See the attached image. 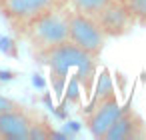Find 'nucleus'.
I'll return each instance as SVG.
<instances>
[{
	"label": "nucleus",
	"mask_w": 146,
	"mask_h": 140,
	"mask_svg": "<svg viewBox=\"0 0 146 140\" xmlns=\"http://www.w3.org/2000/svg\"><path fill=\"white\" fill-rule=\"evenodd\" d=\"M68 40L76 44L80 50L98 58L106 44V34L98 26L96 18L70 10L68 14Z\"/></svg>",
	"instance_id": "nucleus-3"
},
{
	"label": "nucleus",
	"mask_w": 146,
	"mask_h": 140,
	"mask_svg": "<svg viewBox=\"0 0 146 140\" xmlns=\"http://www.w3.org/2000/svg\"><path fill=\"white\" fill-rule=\"evenodd\" d=\"M68 14H70L68 10L58 6V8L38 16L24 30L32 48L42 50V48H48V46H54V44L68 40Z\"/></svg>",
	"instance_id": "nucleus-2"
},
{
	"label": "nucleus",
	"mask_w": 146,
	"mask_h": 140,
	"mask_svg": "<svg viewBox=\"0 0 146 140\" xmlns=\"http://www.w3.org/2000/svg\"><path fill=\"white\" fill-rule=\"evenodd\" d=\"M0 2H2V0H0Z\"/></svg>",
	"instance_id": "nucleus-15"
},
{
	"label": "nucleus",
	"mask_w": 146,
	"mask_h": 140,
	"mask_svg": "<svg viewBox=\"0 0 146 140\" xmlns=\"http://www.w3.org/2000/svg\"><path fill=\"white\" fill-rule=\"evenodd\" d=\"M62 6V0H2L0 12L16 28H28L38 16Z\"/></svg>",
	"instance_id": "nucleus-4"
},
{
	"label": "nucleus",
	"mask_w": 146,
	"mask_h": 140,
	"mask_svg": "<svg viewBox=\"0 0 146 140\" xmlns=\"http://www.w3.org/2000/svg\"><path fill=\"white\" fill-rule=\"evenodd\" d=\"M52 136H54V130H52V126L48 124L46 118H42L40 122H36V120L32 118V122H30V132H28V140H48V138H52Z\"/></svg>",
	"instance_id": "nucleus-10"
},
{
	"label": "nucleus",
	"mask_w": 146,
	"mask_h": 140,
	"mask_svg": "<svg viewBox=\"0 0 146 140\" xmlns=\"http://www.w3.org/2000/svg\"><path fill=\"white\" fill-rule=\"evenodd\" d=\"M146 138V124L132 108H122L120 116L104 134V140H140Z\"/></svg>",
	"instance_id": "nucleus-7"
},
{
	"label": "nucleus",
	"mask_w": 146,
	"mask_h": 140,
	"mask_svg": "<svg viewBox=\"0 0 146 140\" xmlns=\"http://www.w3.org/2000/svg\"><path fill=\"white\" fill-rule=\"evenodd\" d=\"M98 26L102 28V32L108 36H124L126 32H130V28L134 26V20L126 8L124 2H118V0H112V2L100 10L96 16Z\"/></svg>",
	"instance_id": "nucleus-6"
},
{
	"label": "nucleus",
	"mask_w": 146,
	"mask_h": 140,
	"mask_svg": "<svg viewBox=\"0 0 146 140\" xmlns=\"http://www.w3.org/2000/svg\"><path fill=\"white\" fill-rule=\"evenodd\" d=\"M112 0H70V6L74 12L86 14V16H96L100 10H104Z\"/></svg>",
	"instance_id": "nucleus-9"
},
{
	"label": "nucleus",
	"mask_w": 146,
	"mask_h": 140,
	"mask_svg": "<svg viewBox=\"0 0 146 140\" xmlns=\"http://www.w3.org/2000/svg\"><path fill=\"white\" fill-rule=\"evenodd\" d=\"M120 112H122V106H120L116 94L92 102V106L88 110V116H86V128H88V132L94 138L104 140V134L114 124V120L120 116Z\"/></svg>",
	"instance_id": "nucleus-5"
},
{
	"label": "nucleus",
	"mask_w": 146,
	"mask_h": 140,
	"mask_svg": "<svg viewBox=\"0 0 146 140\" xmlns=\"http://www.w3.org/2000/svg\"><path fill=\"white\" fill-rule=\"evenodd\" d=\"M134 24L146 26V0H124Z\"/></svg>",
	"instance_id": "nucleus-11"
},
{
	"label": "nucleus",
	"mask_w": 146,
	"mask_h": 140,
	"mask_svg": "<svg viewBox=\"0 0 146 140\" xmlns=\"http://www.w3.org/2000/svg\"><path fill=\"white\" fill-rule=\"evenodd\" d=\"M118 2H124V0H118Z\"/></svg>",
	"instance_id": "nucleus-14"
},
{
	"label": "nucleus",
	"mask_w": 146,
	"mask_h": 140,
	"mask_svg": "<svg viewBox=\"0 0 146 140\" xmlns=\"http://www.w3.org/2000/svg\"><path fill=\"white\" fill-rule=\"evenodd\" d=\"M114 94V88H112V82H110V76L106 70H102L100 74V80H98V86H96V96H94V102L96 100H102L106 96H112Z\"/></svg>",
	"instance_id": "nucleus-12"
},
{
	"label": "nucleus",
	"mask_w": 146,
	"mask_h": 140,
	"mask_svg": "<svg viewBox=\"0 0 146 140\" xmlns=\"http://www.w3.org/2000/svg\"><path fill=\"white\" fill-rule=\"evenodd\" d=\"M14 108H20V104L12 98H6L0 94V112H8V110H14Z\"/></svg>",
	"instance_id": "nucleus-13"
},
{
	"label": "nucleus",
	"mask_w": 146,
	"mask_h": 140,
	"mask_svg": "<svg viewBox=\"0 0 146 140\" xmlns=\"http://www.w3.org/2000/svg\"><path fill=\"white\" fill-rule=\"evenodd\" d=\"M32 116L24 106L0 112V140H28Z\"/></svg>",
	"instance_id": "nucleus-8"
},
{
	"label": "nucleus",
	"mask_w": 146,
	"mask_h": 140,
	"mask_svg": "<svg viewBox=\"0 0 146 140\" xmlns=\"http://www.w3.org/2000/svg\"><path fill=\"white\" fill-rule=\"evenodd\" d=\"M36 58L50 68L52 80H54V84H56L58 90H60L62 82L66 80V74H68L70 68H78L80 70L78 76L80 78H84V76L88 78V76H92L94 66H96V58L90 56L88 52L80 50L70 40H64L60 44L36 50Z\"/></svg>",
	"instance_id": "nucleus-1"
}]
</instances>
